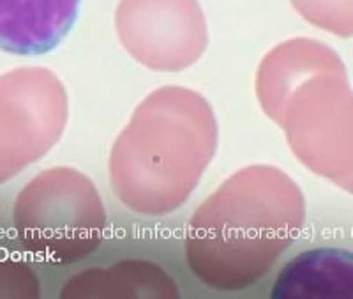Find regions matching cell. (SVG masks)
I'll return each instance as SVG.
<instances>
[{
    "mask_svg": "<svg viewBox=\"0 0 353 299\" xmlns=\"http://www.w3.org/2000/svg\"><path fill=\"white\" fill-rule=\"evenodd\" d=\"M0 298H39V280L23 257L0 248Z\"/></svg>",
    "mask_w": 353,
    "mask_h": 299,
    "instance_id": "11",
    "label": "cell"
},
{
    "mask_svg": "<svg viewBox=\"0 0 353 299\" xmlns=\"http://www.w3.org/2000/svg\"><path fill=\"white\" fill-rule=\"evenodd\" d=\"M274 299L353 298V253L314 248L285 264L270 292Z\"/></svg>",
    "mask_w": 353,
    "mask_h": 299,
    "instance_id": "8",
    "label": "cell"
},
{
    "mask_svg": "<svg viewBox=\"0 0 353 299\" xmlns=\"http://www.w3.org/2000/svg\"><path fill=\"white\" fill-rule=\"evenodd\" d=\"M314 27L337 37H353V0H290Z\"/></svg>",
    "mask_w": 353,
    "mask_h": 299,
    "instance_id": "10",
    "label": "cell"
},
{
    "mask_svg": "<svg viewBox=\"0 0 353 299\" xmlns=\"http://www.w3.org/2000/svg\"><path fill=\"white\" fill-rule=\"evenodd\" d=\"M304 222V193L288 174L272 165L241 168L189 220V271L216 291L251 287L292 247Z\"/></svg>",
    "mask_w": 353,
    "mask_h": 299,
    "instance_id": "1",
    "label": "cell"
},
{
    "mask_svg": "<svg viewBox=\"0 0 353 299\" xmlns=\"http://www.w3.org/2000/svg\"><path fill=\"white\" fill-rule=\"evenodd\" d=\"M115 30L125 52L152 71H184L209 45L198 0H119Z\"/></svg>",
    "mask_w": 353,
    "mask_h": 299,
    "instance_id": "6",
    "label": "cell"
},
{
    "mask_svg": "<svg viewBox=\"0 0 353 299\" xmlns=\"http://www.w3.org/2000/svg\"><path fill=\"white\" fill-rule=\"evenodd\" d=\"M210 103L179 85L152 90L113 142L108 177L115 197L141 216H166L188 202L216 156Z\"/></svg>",
    "mask_w": 353,
    "mask_h": 299,
    "instance_id": "2",
    "label": "cell"
},
{
    "mask_svg": "<svg viewBox=\"0 0 353 299\" xmlns=\"http://www.w3.org/2000/svg\"><path fill=\"white\" fill-rule=\"evenodd\" d=\"M339 188H343V190H345L346 193L353 195V177L348 179V181H346L345 184H341V186H339Z\"/></svg>",
    "mask_w": 353,
    "mask_h": 299,
    "instance_id": "12",
    "label": "cell"
},
{
    "mask_svg": "<svg viewBox=\"0 0 353 299\" xmlns=\"http://www.w3.org/2000/svg\"><path fill=\"white\" fill-rule=\"evenodd\" d=\"M68 117V93L50 69L25 66L0 75V184L46 156Z\"/></svg>",
    "mask_w": 353,
    "mask_h": 299,
    "instance_id": "5",
    "label": "cell"
},
{
    "mask_svg": "<svg viewBox=\"0 0 353 299\" xmlns=\"http://www.w3.org/2000/svg\"><path fill=\"white\" fill-rule=\"evenodd\" d=\"M80 0H0V50L43 55L61 45L74 25Z\"/></svg>",
    "mask_w": 353,
    "mask_h": 299,
    "instance_id": "7",
    "label": "cell"
},
{
    "mask_svg": "<svg viewBox=\"0 0 353 299\" xmlns=\"http://www.w3.org/2000/svg\"><path fill=\"white\" fill-rule=\"evenodd\" d=\"M106 209L94 182L71 166L43 170L21 188L12 206V225L32 259L72 264L99 247Z\"/></svg>",
    "mask_w": 353,
    "mask_h": 299,
    "instance_id": "4",
    "label": "cell"
},
{
    "mask_svg": "<svg viewBox=\"0 0 353 299\" xmlns=\"http://www.w3.org/2000/svg\"><path fill=\"white\" fill-rule=\"evenodd\" d=\"M254 87L305 168L337 186L353 177V90L336 50L311 37L285 41L261 59Z\"/></svg>",
    "mask_w": 353,
    "mask_h": 299,
    "instance_id": "3",
    "label": "cell"
},
{
    "mask_svg": "<svg viewBox=\"0 0 353 299\" xmlns=\"http://www.w3.org/2000/svg\"><path fill=\"white\" fill-rule=\"evenodd\" d=\"M62 298H179L175 280L150 260L129 259L94 267L65 282Z\"/></svg>",
    "mask_w": 353,
    "mask_h": 299,
    "instance_id": "9",
    "label": "cell"
}]
</instances>
